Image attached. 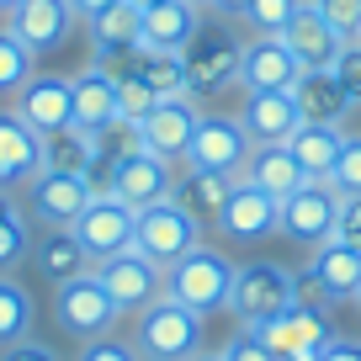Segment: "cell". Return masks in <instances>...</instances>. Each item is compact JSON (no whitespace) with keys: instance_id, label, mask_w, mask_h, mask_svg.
Wrapping results in <instances>:
<instances>
[{"instance_id":"cell-1","label":"cell","mask_w":361,"mask_h":361,"mask_svg":"<svg viewBox=\"0 0 361 361\" xmlns=\"http://www.w3.org/2000/svg\"><path fill=\"white\" fill-rule=\"evenodd\" d=\"M133 345L144 361H192L207 345V314L176 303V298H154L149 308H138Z\"/></svg>"},{"instance_id":"cell-2","label":"cell","mask_w":361,"mask_h":361,"mask_svg":"<svg viewBox=\"0 0 361 361\" xmlns=\"http://www.w3.org/2000/svg\"><path fill=\"white\" fill-rule=\"evenodd\" d=\"M234 266H239V260H228L224 250H213V245L202 239V245L186 250L176 266H165V298L197 308V314H218V308H228Z\"/></svg>"},{"instance_id":"cell-3","label":"cell","mask_w":361,"mask_h":361,"mask_svg":"<svg viewBox=\"0 0 361 361\" xmlns=\"http://www.w3.org/2000/svg\"><path fill=\"white\" fill-rule=\"evenodd\" d=\"M298 303V271L282 260H239L234 266V287H228V314L239 324L255 319H276Z\"/></svg>"},{"instance_id":"cell-4","label":"cell","mask_w":361,"mask_h":361,"mask_svg":"<svg viewBox=\"0 0 361 361\" xmlns=\"http://www.w3.org/2000/svg\"><path fill=\"white\" fill-rule=\"evenodd\" d=\"M54 319H59V329L75 335V340H102V335H112V329L123 324V308H117V298L102 287V276L85 271L75 282L54 287Z\"/></svg>"},{"instance_id":"cell-5","label":"cell","mask_w":361,"mask_h":361,"mask_svg":"<svg viewBox=\"0 0 361 361\" xmlns=\"http://www.w3.org/2000/svg\"><path fill=\"white\" fill-rule=\"evenodd\" d=\"M180 69H186V96L207 102L213 90L239 80V37L224 22H202L197 37L186 43V54H180Z\"/></svg>"},{"instance_id":"cell-6","label":"cell","mask_w":361,"mask_h":361,"mask_svg":"<svg viewBox=\"0 0 361 361\" xmlns=\"http://www.w3.org/2000/svg\"><path fill=\"white\" fill-rule=\"evenodd\" d=\"M197 245H202V224H197L176 197H165V202H154V207H138L133 250L149 255L154 266H176V260L186 255V250H197Z\"/></svg>"},{"instance_id":"cell-7","label":"cell","mask_w":361,"mask_h":361,"mask_svg":"<svg viewBox=\"0 0 361 361\" xmlns=\"http://www.w3.org/2000/svg\"><path fill=\"white\" fill-rule=\"evenodd\" d=\"M239 329H250L260 345L276 350L282 361H319L324 345L335 340L324 308H298V303L287 308V314H276V319H255V324H239Z\"/></svg>"},{"instance_id":"cell-8","label":"cell","mask_w":361,"mask_h":361,"mask_svg":"<svg viewBox=\"0 0 361 361\" xmlns=\"http://www.w3.org/2000/svg\"><path fill=\"white\" fill-rule=\"evenodd\" d=\"M90 197H96V186L85 176H64V170H37L22 186L27 224H37V228H75V218L85 213Z\"/></svg>"},{"instance_id":"cell-9","label":"cell","mask_w":361,"mask_h":361,"mask_svg":"<svg viewBox=\"0 0 361 361\" xmlns=\"http://www.w3.org/2000/svg\"><path fill=\"white\" fill-rule=\"evenodd\" d=\"M340 202L345 197L329 186V180H303L293 197H282V213H276V234H287L293 245H324L335 239V224H340Z\"/></svg>"},{"instance_id":"cell-10","label":"cell","mask_w":361,"mask_h":361,"mask_svg":"<svg viewBox=\"0 0 361 361\" xmlns=\"http://www.w3.org/2000/svg\"><path fill=\"white\" fill-rule=\"evenodd\" d=\"M250 133L239 128V117L228 112H202L192 144H186V165L197 170H218V176H245V159H250Z\"/></svg>"},{"instance_id":"cell-11","label":"cell","mask_w":361,"mask_h":361,"mask_svg":"<svg viewBox=\"0 0 361 361\" xmlns=\"http://www.w3.org/2000/svg\"><path fill=\"white\" fill-rule=\"evenodd\" d=\"M176 176H180V165L149 154V149H133V154H123L106 170V192L123 197L138 213V207H154V202H165V197H176Z\"/></svg>"},{"instance_id":"cell-12","label":"cell","mask_w":361,"mask_h":361,"mask_svg":"<svg viewBox=\"0 0 361 361\" xmlns=\"http://www.w3.org/2000/svg\"><path fill=\"white\" fill-rule=\"evenodd\" d=\"M96 276H102V287L117 298L123 314H138V308H149L154 298H165V266H154V260L138 255V250H117V255L96 260Z\"/></svg>"},{"instance_id":"cell-13","label":"cell","mask_w":361,"mask_h":361,"mask_svg":"<svg viewBox=\"0 0 361 361\" xmlns=\"http://www.w3.org/2000/svg\"><path fill=\"white\" fill-rule=\"evenodd\" d=\"M133 207L123 202V197H112V192H96L85 202V213L75 218V239L85 245V255H90V266L96 260H106V255H117V250H133Z\"/></svg>"},{"instance_id":"cell-14","label":"cell","mask_w":361,"mask_h":361,"mask_svg":"<svg viewBox=\"0 0 361 361\" xmlns=\"http://www.w3.org/2000/svg\"><path fill=\"white\" fill-rule=\"evenodd\" d=\"M11 112L22 117L27 128H37L43 138L59 133V128L75 123V80L69 75H43V69H37V75L11 96Z\"/></svg>"},{"instance_id":"cell-15","label":"cell","mask_w":361,"mask_h":361,"mask_svg":"<svg viewBox=\"0 0 361 361\" xmlns=\"http://www.w3.org/2000/svg\"><path fill=\"white\" fill-rule=\"evenodd\" d=\"M197 123H202V106H197L192 96H165V102L138 123V133H144L149 154L170 159V165H186V144H192Z\"/></svg>"},{"instance_id":"cell-16","label":"cell","mask_w":361,"mask_h":361,"mask_svg":"<svg viewBox=\"0 0 361 361\" xmlns=\"http://www.w3.org/2000/svg\"><path fill=\"white\" fill-rule=\"evenodd\" d=\"M276 213H282V202L276 197H266L260 186H250V180H234V192H228L224 213H218V234L234 239V245H255V239L276 234Z\"/></svg>"},{"instance_id":"cell-17","label":"cell","mask_w":361,"mask_h":361,"mask_svg":"<svg viewBox=\"0 0 361 361\" xmlns=\"http://www.w3.org/2000/svg\"><path fill=\"white\" fill-rule=\"evenodd\" d=\"M6 27H11L32 54H54V48L69 43V32L80 27V16H75L69 0H22V6L6 16Z\"/></svg>"},{"instance_id":"cell-18","label":"cell","mask_w":361,"mask_h":361,"mask_svg":"<svg viewBox=\"0 0 361 361\" xmlns=\"http://www.w3.org/2000/svg\"><path fill=\"white\" fill-rule=\"evenodd\" d=\"M303 64L293 59V48L282 37H250L239 43V85L245 90H293Z\"/></svg>"},{"instance_id":"cell-19","label":"cell","mask_w":361,"mask_h":361,"mask_svg":"<svg viewBox=\"0 0 361 361\" xmlns=\"http://www.w3.org/2000/svg\"><path fill=\"white\" fill-rule=\"evenodd\" d=\"M239 128L250 133V144H287L303 123L293 90H245V106H239Z\"/></svg>"},{"instance_id":"cell-20","label":"cell","mask_w":361,"mask_h":361,"mask_svg":"<svg viewBox=\"0 0 361 361\" xmlns=\"http://www.w3.org/2000/svg\"><path fill=\"white\" fill-rule=\"evenodd\" d=\"M202 22L207 11H197L192 0H165V6L138 16V48L144 54H186V43L197 37Z\"/></svg>"},{"instance_id":"cell-21","label":"cell","mask_w":361,"mask_h":361,"mask_svg":"<svg viewBox=\"0 0 361 361\" xmlns=\"http://www.w3.org/2000/svg\"><path fill=\"white\" fill-rule=\"evenodd\" d=\"M282 43L293 48V59H298L303 69H329V64L340 59V48L350 43V37H340L335 27L324 22V11H319L314 0H303V6H298V16L287 22Z\"/></svg>"},{"instance_id":"cell-22","label":"cell","mask_w":361,"mask_h":361,"mask_svg":"<svg viewBox=\"0 0 361 361\" xmlns=\"http://www.w3.org/2000/svg\"><path fill=\"white\" fill-rule=\"evenodd\" d=\"M37 170H43V133L27 128L11 106H0V186L22 192Z\"/></svg>"},{"instance_id":"cell-23","label":"cell","mask_w":361,"mask_h":361,"mask_svg":"<svg viewBox=\"0 0 361 361\" xmlns=\"http://www.w3.org/2000/svg\"><path fill=\"white\" fill-rule=\"evenodd\" d=\"M27 266H37V276L54 282V287L59 282H75V276H85V271H96V266H90V255H85V245L75 239V228H37Z\"/></svg>"},{"instance_id":"cell-24","label":"cell","mask_w":361,"mask_h":361,"mask_svg":"<svg viewBox=\"0 0 361 361\" xmlns=\"http://www.w3.org/2000/svg\"><path fill=\"white\" fill-rule=\"evenodd\" d=\"M308 276H314L335 303H356V293H361V250L345 245V239H324V245H314V255H308Z\"/></svg>"},{"instance_id":"cell-25","label":"cell","mask_w":361,"mask_h":361,"mask_svg":"<svg viewBox=\"0 0 361 361\" xmlns=\"http://www.w3.org/2000/svg\"><path fill=\"white\" fill-rule=\"evenodd\" d=\"M239 180H250V186H260L266 197H276V202H282V197H293L308 176H303V165L293 159V149H287V144H255Z\"/></svg>"},{"instance_id":"cell-26","label":"cell","mask_w":361,"mask_h":361,"mask_svg":"<svg viewBox=\"0 0 361 361\" xmlns=\"http://www.w3.org/2000/svg\"><path fill=\"white\" fill-rule=\"evenodd\" d=\"M234 180H239V176H218V170L180 165V176H176V202L186 207L202 228H213L218 213H224V202H228V192H234Z\"/></svg>"},{"instance_id":"cell-27","label":"cell","mask_w":361,"mask_h":361,"mask_svg":"<svg viewBox=\"0 0 361 361\" xmlns=\"http://www.w3.org/2000/svg\"><path fill=\"white\" fill-rule=\"evenodd\" d=\"M293 102H298V112H303V123L345 128V117H350V102H345V90H340L335 69H303L298 85H293Z\"/></svg>"},{"instance_id":"cell-28","label":"cell","mask_w":361,"mask_h":361,"mask_svg":"<svg viewBox=\"0 0 361 361\" xmlns=\"http://www.w3.org/2000/svg\"><path fill=\"white\" fill-rule=\"evenodd\" d=\"M75 80V128L85 133H102L106 123H117V80L102 64H85Z\"/></svg>"},{"instance_id":"cell-29","label":"cell","mask_w":361,"mask_h":361,"mask_svg":"<svg viewBox=\"0 0 361 361\" xmlns=\"http://www.w3.org/2000/svg\"><path fill=\"white\" fill-rule=\"evenodd\" d=\"M340 144H345V128H335V123H298V133L287 138V149H293V159L303 165L308 180H329Z\"/></svg>"},{"instance_id":"cell-30","label":"cell","mask_w":361,"mask_h":361,"mask_svg":"<svg viewBox=\"0 0 361 361\" xmlns=\"http://www.w3.org/2000/svg\"><path fill=\"white\" fill-rule=\"evenodd\" d=\"M43 170H64V176H85L96 170V138L85 133V128H59V133L43 138Z\"/></svg>"},{"instance_id":"cell-31","label":"cell","mask_w":361,"mask_h":361,"mask_svg":"<svg viewBox=\"0 0 361 361\" xmlns=\"http://www.w3.org/2000/svg\"><path fill=\"white\" fill-rule=\"evenodd\" d=\"M32 329H37V298L27 293V282L0 276V350L16 340H32Z\"/></svg>"},{"instance_id":"cell-32","label":"cell","mask_w":361,"mask_h":361,"mask_svg":"<svg viewBox=\"0 0 361 361\" xmlns=\"http://www.w3.org/2000/svg\"><path fill=\"white\" fill-rule=\"evenodd\" d=\"M85 32H90V48H96V54H112V48H138V11L128 6V0H117L112 11L90 16Z\"/></svg>"},{"instance_id":"cell-33","label":"cell","mask_w":361,"mask_h":361,"mask_svg":"<svg viewBox=\"0 0 361 361\" xmlns=\"http://www.w3.org/2000/svg\"><path fill=\"white\" fill-rule=\"evenodd\" d=\"M32 75H37V54L11 32V27H0V96H16Z\"/></svg>"},{"instance_id":"cell-34","label":"cell","mask_w":361,"mask_h":361,"mask_svg":"<svg viewBox=\"0 0 361 361\" xmlns=\"http://www.w3.org/2000/svg\"><path fill=\"white\" fill-rule=\"evenodd\" d=\"M303 0H245L239 6V22L250 27V37H282L287 22L298 16Z\"/></svg>"},{"instance_id":"cell-35","label":"cell","mask_w":361,"mask_h":361,"mask_svg":"<svg viewBox=\"0 0 361 361\" xmlns=\"http://www.w3.org/2000/svg\"><path fill=\"white\" fill-rule=\"evenodd\" d=\"M138 80L154 90L159 102H165V96H186V69H180V54H144V59H138Z\"/></svg>"},{"instance_id":"cell-36","label":"cell","mask_w":361,"mask_h":361,"mask_svg":"<svg viewBox=\"0 0 361 361\" xmlns=\"http://www.w3.org/2000/svg\"><path fill=\"white\" fill-rule=\"evenodd\" d=\"M27 255H32V224H27V213L0 218V276H16L27 266Z\"/></svg>"},{"instance_id":"cell-37","label":"cell","mask_w":361,"mask_h":361,"mask_svg":"<svg viewBox=\"0 0 361 361\" xmlns=\"http://www.w3.org/2000/svg\"><path fill=\"white\" fill-rule=\"evenodd\" d=\"M329 186H335L340 197H361V133H345L340 159H335V170H329Z\"/></svg>"},{"instance_id":"cell-38","label":"cell","mask_w":361,"mask_h":361,"mask_svg":"<svg viewBox=\"0 0 361 361\" xmlns=\"http://www.w3.org/2000/svg\"><path fill=\"white\" fill-rule=\"evenodd\" d=\"M154 106H159V96H154V90H149L138 75L117 85V117H128V123H144V117L154 112Z\"/></svg>"},{"instance_id":"cell-39","label":"cell","mask_w":361,"mask_h":361,"mask_svg":"<svg viewBox=\"0 0 361 361\" xmlns=\"http://www.w3.org/2000/svg\"><path fill=\"white\" fill-rule=\"evenodd\" d=\"M329 69H335L340 90H345V102H350V106H361V37H350V43L340 48V59H335Z\"/></svg>"},{"instance_id":"cell-40","label":"cell","mask_w":361,"mask_h":361,"mask_svg":"<svg viewBox=\"0 0 361 361\" xmlns=\"http://www.w3.org/2000/svg\"><path fill=\"white\" fill-rule=\"evenodd\" d=\"M75 361H144L133 340H117V335H102V340H80V356Z\"/></svg>"},{"instance_id":"cell-41","label":"cell","mask_w":361,"mask_h":361,"mask_svg":"<svg viewBox=\"0 0 361 361\" xmlns=\"http://www.w3.org/2000/svg\"><path fill=\"white\" fill-rule=\"evenodd\" d=\"M340 37H361V0H314Z\"/></svg>"},{"instance_id":"cell-42","label":"cell","mask_w":361,"mask_h":361,"mask_svg":"<svg viewBox=\"0 0 361 361\" xmlns=\"http://www.w3.org/2000/svg\"><path fill=\"white\" fill-rule=\"evenodd\" d=\"M218 356H224V361H282L276 350H266V345H260V340L250 335V329H239V335L228 340V345L218 350Z\"/></svg>"},{"instance_id":"cell-43","label":"cell","mask_w":361,"mask_h":361,"mask_svg":"<svg viewBox=\"0 0 361 361\" xmlns=\"http://www.w3.org/2000/svg\"><path fill=\"white\" fill-rule=\"evenodd\" d=\"M335 239H345V245H356V250H361V197H345V202H340Z\"/></svg>"},{"instance_id":"cell-44","label":"cell","mask_w":361,"mask_h":361,"mask_svg":"<svg viewBox=\"0 0 361 361\" xmlns=\"http://www.w3.org/2000/svg\"><path fill=\"white\" fill-rule=\"evenodd\" d=\"M0 361H64L54 345H43V340H16V345L0 350Z\"/></svg>"},{"instance_id":"cell-45","label":"cell","mask_w":361,"mask_h":361,"mask_svg":"<svg viewBox=\"0 0 361 361\" xmlns=\"http://www.w3.org/2000/svg\"><path fill=\"white\" fill-rule=\"evenodd\" d=\"M298 308H324V314H329V308H335V298H329L324 287L308 276V271H298Z\"/></svg>"},{"instance_id":"cell-46","label":"cell","mask_w":361,"mask_h":361,"mask_svg":"<svg viewBox=\"0 0 361 361\" xmlns=\"http://www.w3.org/2000/svg\"><path fill=\"white\" fill-rule=\"evenodd\" d=\"M319 361H361V340H350V335H335L324 345V356Z\"/></svg>"},{"instance_id":"cell-47","label":"cell","mask_w":361,"mask_h":361,"mask_svg":"<svg viewBox=\"0 0 361 361\" xmlns=\"http://www.w3.org/2000/svg\"><path fill=\"white\" fill-rule=\"evenodd\" d=\"M69 6H75V16H80V22H90V16H102V11H112L117 0H69Z\"/></svg>"},{"instance_id":"cell-48","label":"cell","mask_w":361,"mask_h":361,"mask_svg":"<svg viewBox=\"0 0 361 361\" xmlns=\"http://www.w3.org/2000/svg\"><path fill=\"white\" fill-rule=\"evenodd\" d=\"M16 213H27V207H22V197H16L11 186H0V218H16Z\"/></svg>"},{"instance_id":"cell-49","label":"cell","mask_w":361,"mask_h":361,"mask_svg":"<svg viewBox=\"0 0 361 361\" xmlns=\"http://www.w3.org/2000/svg\"><path fill=\"white\" fill-rule=\"evenodd\" d=\"M239 6L245 0H218V16H239Z\"/></svg>"},{"instance_id":"cell-50","label":"cell","mask_w":361,"mask_h":361,"mask_svg":"<svg viewBox=\"0 0 361 361\" xmlns=\"http://www.w3.org/2000/svg\"><path fill=\"white\" fill-rule=\"evenodd\" d=\"M128 6H133V11L144 16V11H154V6H165V0H128Z\"/></svg>"},{"instance_id":"cell-51","label":"cell","mask_w":361,"mask_h":361,"mask_svg":"<svg viewBox=\"0 0 361 361\" xmlns=\"http://www.w3.org/2000/svg\"><path fill=\"white\" fill-rule=\"evenodd\" d=\"M192 361H224V356H218V350H197Z\"/></svg>"},{"instance_id":"cell-52","label":"cell","mask_w":361,"mask_h":361,"mask_svg":"<svg viewBox=\"0 0 361 361\" xmlns=\"http://www.w3.org/2000/svg\"><path fill=\"white\" fill-rule=\"evenodd\" d=\"M16 6H22V0H0V16H11V11H16Z\"/></svg>"},{"instance_id":"cell-53","label":"cell","mask_w":361,"mask_h":361,"mask_svg":"<svg viewBox=\"0 0 361 361\" xmlns=\"http://www.w3.org/2000/svg\"><path fill=\"white\" fill-rule=\"evenodd\" d=\"M192 6L197 11H218V0H192Z\"/></svg>"},{"instance_id":"cell-54","label":"cell","mask_w":361,"mask_h":361,"mask_svg":"<svg viewBox=\"0 0 361 361\" xmlns=\"http://www.w3.org/2000/svg\"><path fill=\"white\" fill-rule=\"evenodd\" d=\"M356 308H361V293H356Z\"/></svg>"}]
</instances>
